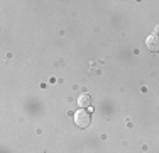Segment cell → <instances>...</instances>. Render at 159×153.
Segmentation results:
<instances>
[{
    "instance_id": "cell-1",
    "label": "cell",
    "mask_w": 159,
    "mask_h": 153,
    "mask_svg": "<svg viewBox=\"0 0 159 153\" xmlns=\"http://www.w3.org/2000/svg\"><path fill=\"white\" fill-rule=\"evenodd\" d=\"M75 122H76V126L81 128V129L88 128V126L92 124V114H90L88 111H85V109H80L78 112L75 114Z\"/></svg>"
},
{
    "instance_id": "cell-2",
    "label": "cell",
    "mask_w": 159,
    "mask_h": 153,
    "mask_svg": "<svg viewBox=\"0 0 159 153\" xmlns=\"http://www.w3.org/2000/svg\"><path fill=\"white\" fill-rule=\"evenodd\" d=\"M146 46H147V49H149V51L157 53V51H159V36H156V34H151V36H147Z\"/></svg>"
},
{
    "instance_id": "cell-3",
    "label": "cell",
    "mask_w": 159,
    "mask_h": 153,
    "mask_svg": "<svg viewBox=\"0 0 159 153\" xmlns=\"http://www.w3.org/2000/svg\"><path fill=\"white\" fill-rule=\"evenodd\" d=\"M78 104L81 106V107H88V106H92V97H90V94H81V95H80Z\"/></svg>"
},
{
    "instance_id": "cell-4",
    "label": "cell",
    "mask_w": 159,
    "mask_h": 153,
    "mask_svg": "<svg viewBox=\"0 0 159 153\" xmlns=\"http://www.w3.org/2000/svg\"><path fill=\"white\" fill-rule=\"evenodd\" d=\"M154 31H156V36H159V26H156V29H154Z\"/></svg>"
}]
</instances>
